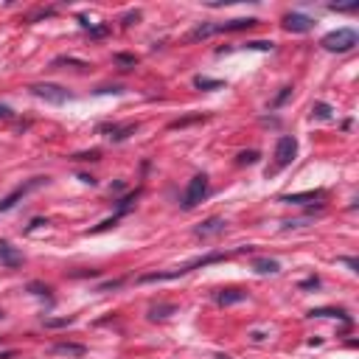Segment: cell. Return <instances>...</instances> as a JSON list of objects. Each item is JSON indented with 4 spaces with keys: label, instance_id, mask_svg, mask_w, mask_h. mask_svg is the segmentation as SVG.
I'll list each match as a JSON object with an SVG mask.
<instances>
[{
    "label": "cell",
    "instance_id": "obj_1",
    "mask_svg": "<svg viewBox=\"0 0 359 359\" xmlns=\"http://www.w3.org/2000/svg\"><path fill=\"white\" fill-rule=\"evenodd\" d=\"M230 258V253H208V255H199V258H194V261L183 264L180 270H171V272H149V275H140L138 283H163V280H174L180 275H188V272L199 270V267H210V264H219Z\"/></svg>",
    "mask_w": 359,
    "mask_h": 359
},
{
    "label": "cell",
    "instance_id": "obj_2",
    "mask_svg": "<svg viewBox=\"0 0 359 359\" xmlns=\"http://www.w3.org/2000/svg\"><path fill=\"white\" fill-rule=\"evenodd\" d=\"M320 45H323L325 51H331V53H348L351 48H357L359 45V34L354 31V28H337V31H328Z\"/></svg>",
    "mask_w": 359,
    "mask_h": 359
},
{
    "label": "cell",
    "instance_id": "obj_3",
    "mask_svg": "<svg viewBox=\"0 0 359 359\" xmlns=\"http://www.w3.org/2000/svg\"><path fill=\"white\" fill-rule=\"evenodd\" d=\"M208 188H210V183H208V177H205V174L191 177V183L185 185V191H183L180 208H183V210H194L202 199H205V197H208Z\"/></svg>",
    "mask_w": 359,
    "mask_h": 359
},
{
    "label": "cell",
    "instance_id": "obj_4",
    "mask_svg": "<svg viewBox=\"0 0 359 359\" xmlns=\"http://www.w3.org/2000/svg\"><path fill=\"white\" fill-rule=\"evenodd\" d=\"M295 155H298V140L292 138V135H280L275 140V171L292 166L295 163Z\"/></svg>",
    "mask_w": 359,
    "mask_h": 359
},
{
    "label": "cell",
    "instance_id": "obj_5",
    "mask_svg": "<svg viewBox=\"0 0 359 359\" xmlns=\"http://www.w3.org/2000/svg\"><path fill=\"white\" fill-rule=\"evenodd\" d=\"M42 183H48V177H34V180H28V183L17 185V188H14L11 194H6V197L0 199V213H9V210L14 208V205H17V202L23 199V197H26L28 191H34V188H40Z\"/></svg>",
    "mask_w": 359,
    "mask_h": 359
},
{
    "label": "cell",
    "instance_id": "obj_6",
    "mask_svg": "<svg viewBox=\"0 0 359 359\" xmlns=\"http://www.w3.org/2000/svg\"><path fill=\"white\" fill-rule=\"evenodd\" d=\"M31 96H37V98H42V101H48V104H65L68 101V90L65 87H59V84H31Z\"/></svg>",
    "mask_w": 359,
    "mask_h": 359
},
{
    "label": "cell",
    "instance_id": "obj_7",
    "mask_svg": "<svg viewBox=\"0 0 359 359\" xmlns=\"http://www.w3.org/2000/svg\"><path fill=\"white\" fill-rule=\"evenodd\" d=\"M138 132V123H101L98 135H107L113 143H123V140Z\"/></svg>",
    "mask_w": 359,
    "mask_h": 359
},
{
    "label": "cell",
    "instance_id": "obj_8",
    "mask_svg": "<svg viewBox=\"0 0 359 359\" xmlns=\"http://www.w3.org/2000/svg\"><path fill=\"white\" fill-rule=\"evenodd\" d=\"M283 28L292 31V34H306V31L315 28V20L309 17V14H300V11H289L283 17Z\"/></svg>",
    "mask_w": 359,
    "mask_h": 359
},
{
    "label": "cell",
    "instance_id": "obj_9",
    "mask_svg": "<svg viewBox=\"0 0 359 359\" xmlns=\"http://www.w3.org/2000/svg\"><path fill=\"white\" fill-rule=\"evenodd\" d=\"M258 20L255 17H239V20H228V23H210V34H228V31H247L255 28Z\"/></svg>",
    "mask_w": 359,
    "mask_h": 359
},
{
    "label": "cell",
    "instance_id": "obj_10",
    "mask_svg": "<svg viewBox=\"0 0 359 359\" xmlns=\"http://www.w3.org/2000/svg\"><path fill=\"white\" fill-rule=\"evenodd\" d=\"M51 354H56V357H70V359H81V357H87V345H81V342H53Z\"/></svg>",
    "mask_w": 359,
    "mask_h": 359
},
{
    "label": "cell",
    "instance_id": "obj_11",
    "mask_svg": "<svg viewBox=\"0 0 359 359\" xmlns=\"http://www.w3.org/2000/svg\"><path fill=\"white\" fill-rule=\"evenodd\" d=\"M23 253H20L17 247H11L9 241H0V267H9V270H14V267H23Z\"/></svg>",
    "mask_w": 359,
    "mask_h": 359
},
{
    "label": "cell",
    "instance_id": "obj_12",
    "mask_svg": "<svg viewBox=\"0 0 359 359\" xmlns=\"http://www.w3.org/2000/svg\"><path fill=\"white\" fill-rule=\"evenodd\" d=\"M325 191L323 188H317V191H303V194H283L280 202H286V205H306V202H315V199H323Z\"/></svg>",
    "mask_w": 359,
    "mask_h": 359
},
{
    "label": "cell",
    "instance_id": "obj_13",
    "mask_svg": "<svg viewBox=\"0 0 359 359\" xmlns=\"http://www.w3.org/2000/svg\"><path fill=\"white\" fill-rule=\"evenodd\" d=\"M213 300H216L219 306H233V303L247 300V292H241V289H219V292H213Z\"/></svg>",
    "mask_w": 359,
    "mask_h": 359
},
{
    "label": "cell",
    "instance_id": "obj_14",
    "mask_svg": "<svg viewBox=\"0 0 359 359\" xmlns=\"http://www.w3.org/2000/svg\"><path fill=\"white\" fill-rule=\"evenodd\" d=\"M222 230H225V219H219V216H210V219H205L199 225V228H197V236H213V233H222Z\"/></svg>",
    "mask_w": 359,
    "mask_h": 359
},
{
    "label": "cell",
    "instance_id": "obj_15",
    "mask_svg": "<svg viewBox=\"0 0 359 359\" xmlns=\"http://www.w3.org/2000/svg\"><path fill=\"white\" fill-rule=\"evenodd\" d=\"M253 270L258 272V275H275V272H280V264L275 261V258H255Z\"/></svg>",
    "mask_w": 359,
    "mask_h": 359
},
{
    "label": "cell",
    "instance_id": "obj_16",
    "mask_svg": "<svg viewBox=\"0 0 359 359\" xmlns=\"http://www.w3.org/2000/svg\"><path fill=\"white\" fill-rule=\"evenodd\" d=\"M138 197H140V188H135L132 194H126V197H121V199L115 202V208H118V216H123L126 210H132V208H135V202H138Z\"/></svg>",
    "mask_w": 359,
    "mask_h": 359
},
{
    "label": "cell",
    "instance_id": "obj_17",
    "mask_svg": "<svg viewBox=\"0 0 359 359\" xmlns=\"http://www.w3.org/2000/svg\"><path fill=\"white\" fill-rule=\"evenodd\" d=\"M194 87L197 90H222L225 81L222 79H210V76H194Z\"/></svg>",
    "mask_w": 359,
    "mask_h": 359
},
{
    "label": "cell",
    "instance_id": "obj_18",
    "mask_svg": "<svg viewBox=\"0 0 359 359\" xmlns=\"http://www.w3.org/2000/svg\"><path fill=\"white\" fill-rule=\"evenodd\" d=\"M174 312H177L174 303H160V306L149 309V320H166V317H171Z\"/></svg>",
    "mask_w": 359,
    "mask_h": 359
},
{
    "label": "cell",
    "instance_id": "obj_19",
    "mask_svg": "<svg viewBox=\"0 0 359 359\" xmlns=\"http://www.w3.org/2000/svg\"><path fill=\"white\" fill-rule=\"evenodd\" d=\"M312 118H317V121H331L334 118V107L325 104V101H317V104L312 107Z\"/></svg>",
    "mask_w": 359,
    "mask_h": 359
},
{
    "label": "cell",
    "instance_id": "obj_20",
    "mask_svg": "<svg viewBox=\"0 0 359 359\" xmlns=\"http://www.w3.org/2000/svg\"><path fill=\"white\" fill-rule=\"evenodd\" d=\"M309 315H312V317H340V320H342L345 325H351V317L345 315L342 309H312Z\"/></svg>",
    "mask_w": 359,
    "mask_h": 359
},
{
    "label": "cell",
    "instance_id": "obj_21",
    "mask_svg": "<svg viewBox=\"0 0 359 359\" xmlns=\"http://www.w3.org/2000/svg\"><path fill=\"white\" fill-rule=\"evenodd\" d=\"M76 323V317L68 315V317H42V325L45 328H68V325Z\"/></svg>",
    "mask_w": 359,
    "mask_h": 359
},
{
    "label": "cell",
    "instance_id": "obj_22",
    "mask_svg": "<svg viewBox=\"0 0 359 359\" xmlns=\"http://www.w3.org/2000/svg\"><path fill=\"white\" fill-rule=\"evenodd\" d=\"M113 62L123 70H132L138 65V56H135V53H113Z\"/></svg>",
    "mask_w": 359,
    "mask_h": 359
},
{
    "label": "cell",
    "instance_id": "obj_23",
    "mask_svg": "<svg viewBox=\"0 0 359 359\" xmlns=\"http://www.w3.org/2000/svg\"><path fill=\"white\" fill-rule=\"evenodd\" d=\"M241 48H247V51H272L275 42L272 40H253V42H244Z\"/></svg>",
    "mask_w": 359,
    "mask_h": 359
},
{
    "label": "cell",
    "instance_id": "obj_24",
    "mask_svg": "<svg viewBox=\"0 0 359 359\" xmlns=\"http://www.w3.org/2000/svg\"><path fill=\"white\" fill-rule=\"evenodd\" d=\"M236 163H239V166H253V163H258V152H255V149L241 152V155L236 158Z\"/></svg>",
    "mask_w": 359,
    "mask_h": 359
},
{
    "label": "cell",
    "instance_id": "obj_25",
    "mask_svg": "<svg viewBox=\"0 0 359 359\" xmlns=\"http://www.w3.org/2000/svg\"><path fill=\"white\" fill-rule=\"evenodd\" d=\"M289 96H292V87H280V93H278L275 98H272V104H270V107H272V110H278V107H283Z\"/></svg>",
    "mask_w": 359,
    "mask_h": 359
},
{
    "label": "cell",
    "instance_id": "obj_26",
    "mask_svg": "<svg viewBox=\"0 0 359 359\" xmlns=\"http://www.w3.org/2000/svg\"><path fill=\"white\" fill-rule=\"evenodd\" d=\"M87 31H90V37H93V40H101V37L110 34V26H107V23H98V26H90Z\"/></svg>",
    "mask_w": 359,
    "mask_h": 359
},
{
    "label": "cell",
    "instance_id": "obj_27",
    "mask_svg": "<svg viewBox=\"0 0 359 359\" xmlns=\"http://www.w3.org/2000/svg\"><path fill=\"white\" fill-rule=\"evenodd\" d=\"M98 158H101V152H98V149H90V152H79V155H73L70 160L81 163V160H98Z\"/></svg>",
    "mask_w": 359,
    "mask_h": 359
},
{
    "label": "cell",
    "instance_id": "obj_28",
    "mask_svg": "<svg viewBox=\"0 0 359 359\" xmlns=\"http://www.w3.org/2000/svg\"><path fill=\"white\" fill-rule=\"evenodd\" d=\"M59 65H76V68H90L87 62H79V59H70V56H59V59H53V68H59Z\"/></svg>",
    "mask_w": 359,
    "mask_h": 359
},
{
    "label": "cell",
    "instance_id": "obj_29",
    "mask_svg": "<svg viewBox=\"0 0 359 359\" xmlns=\"http://www.w3.org/2000/svg\"><path fill=\"white\" fill-rule=\"evenodd\" d=\"M328 9H331V11H357L359 9V0H354V3H345V6H337V3H331Z\"/></svg>",
    "mask_w": 359,
    "mask_h": 359
},
{
    "label": "cell",
    "instance_id": "obj_30",
    "mask_svg": "<svg viewBox=\"0 0 359 359\" xmlns=\"http://www.w3.org/2000/svg\"><path fill=\"white\" fill-rule=\"evenodd\" d=\"M28 292H34V295H51V286H42V283H28Z\"/></svg>",
    "mask_w": 359,
    "mask_h": 359
},
{
    "label": "cell",
    "instance_id": "obj_31",
    "mask_svg": "<svg viewBox=\"0 0 359 359\" xmlns=\"http://www.w3.org/2000/svg\"><path fill=\"white\" fill-rule=\"evenodd\" d=\"M121 283H123V278L107 280V283H101V286H98V292H107V289H118V286H121Z\"/></svg>",
    "mask_w": 359,
    "mask_h": 359
},
{
    "label": "cell",
    "instance_id": "obj_32",
    "mask_svg": "<svg viewBox=\"0 0 359 359\" xmlns=\"http://www.w3.org/2000/svg\"><path fill=\"white\" fill-rule=\"evenodd\" d=\"M317 286H320V278H317V275H312V278H306L300 283V289H317Z\"/></svg>",
    "mask_w": 359,
    "mask_h": 359
},
{
    "label": "cell",
    "instance_id": "obj_33",
    "mask_svg": "<svg viewBox=\"0 0 359 359\" xmlns=\"http://www.w3.org/2000/svg\"><path fill=\"white\" fill-rule=\"evenodd\" d=\"M342 264H345V267H351V272H359V261L357 258H340Z\"/></svg>",
    "mask_w": 359,
    "mask_h": 359
},
{
    "label": "cell",
    "instance_id": "obj_34",
    "mask_svg": "<svg viewBox=\"0 0 359 359\" xmlns=\"http://www.w3.org/2000/svg\"><path fill=\"white\" fill-rule=\"evenodd\" d=\"M11 115H14V110H11L9 104H3V101H0V118H11Z\"/></svg>",
    "mask_w": 359,
    "mask_h": 359
},
{
    "label": "cell",
    "instance_id": "obj_35",
    "mask_svg": "<svg viewBox=\"0 0 359 359\" xmlns=\"http://www.w3.org/2000/svg\"><path fill=\"white\" fill-rule=\"evenodd\" d=\"M96 93H115V96H121L123 87H118V84H115V87H101V90H96Z\"/></svg>",
    "mask_w": 359,
    "mask_h": 359
},
{
    "label": "cell",
    "instance_id": "obj_36",
    "mask_svg": "<svg viewBox=\"0 0 359 359\" xmlns=\"http://www.w3.org/2000/svg\"><path fill=\"white\" fill-rule=\"evenodd\" d=\"M138 17H140V11H132V14H126V17H123V26H132Z\"/></svg>",
    "mask_w": 359,
    "mask_h": 359
},
{
    "label": "cell",
    "instance_id": "obj_37",
    "mask_svg": "<svg viewBox=\"0 0 359 359\" xmlns=\"http://www.w3.org/2000/svg\"><path fill=\"white\" fill-rule=\"evenodd\" d=\"M81 183H87V185H96V177H90V174H79Z\"/></svg>",
    "mask_w": 359,
    "mask_h": 359
},
{
    "label": "cell",
    "instance_id": "obj_38",
    "mask_svg": "<svg viewBox=\"0 0 359 359\" xmlns=\"http://www.w3.org/2000/svg\"><path fill=\"white\" fill-rule=\"evenodd\" d=\"M42 225H48V222H45V219H34L31 225H28V230H37V228H42Z\"/></svg>",
    "mask_w": 359,
    "mask_h": 359
},
{
    "label": "cell",
    "instance_id": "obj_39",
    "mask_svg": "<svg viewBox=\"0 0 359 359\" xmlns=\"http://www.w3.org/2000/svg\"><path fill=\"white\" fill-rule=\"evenodd\" d=\"M17 357V351H3V354H0V359H14Z\"/></svg>",
    "mask_w": 359,
    "mask_h": 359
},
{
    "label": "cell",
    "instance_id": "obj_40",
    "mask_svg": "<svg viewBox=\"0 0 359 359\" xmlns=\"http://www.w3.org/2000/svg\"><path fill=\"white\" fill-rule=\"evenodd\" d=\"M3 317H6V315H3V309H0V320H3Z\"/></svg>",
    "mask_w": 359,
    "mask_h": 359
}]
</instances>
